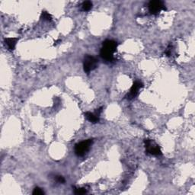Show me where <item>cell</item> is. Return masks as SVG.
<instances>
[{
    "label": "cell",
    "instance_id": "obj_4",
    "mask_svg": "<svg viewBox=\"0 0 195 195\" xmlns=\"http://www.w3.org/2000/svg\"><path fill=\"white\" fill-rule=\"evenodd\" d=\"M145 143V147L147 153L152 156H161L162 155V151L160 150V147L157 145L153 140L146 139L144 141Z\"/></svg>",
    "mask_w": 195,
    "mask_h": 195
},
{
    "label": "cell",
    "instance_id": "obj_10",
    "mask_svg": "<svg viewBox=\"0 0 195 195\" xmlns=\"http://www.w3.org/2000/svg\"><path fill=\"white\" fill-rule=\"evenodd\" d=\"M41 18L45 21H51L52 20V16L50 13H48L47 12H42L41 14Z\"/></svg>",
    "mask_w": 195,
    "mask_h": 195
},
{
    "label": "cell",
    "instance_id": "obj_6",
    "mask_svg": "<svg viewBox=\"0 0 195 195\" xmlns=\"http://www.w3.org/2000/svg\"><path fill=\"white\" fill-rule=\"evenodd\" d=\"M143 87V83L140 82V81H136V82H133V86L130 88V92H129L128 96H127V97H128V99L131 100L133 99V98H134L137 95V94H138V91Z\"/></svg>",
    "mask_w": 195,
    "mask_h": 195
},
{
    "label": "cell",
    "instance_id": "obj_11",
    "mask_svg": "<svg viewBox=\"0 0 195 195\" xmlns=\"http://www.w3.org/2000/svg\"><path fill=\"white\" fill-rule=\"evenodd\" d=\"M74 193L76 194H84L87 193V190L84 188H78L74 189Z\"/></svg>",
    "mask_w": 195,
    "mask_h": 195
},
{
    "label": "cell",
    "instance_id": "obj_14",
    "mask_svg": "<svg viewBox=\"0 0 195 195\" xmlns=\"http://www.w3.org/2000/svg\"><path fill=\"white\" fill-rule=\"evenodd\" d=\"M165 54L168 56V57H169V56L172 54V47H171V46H169V47L167 48V50L165 51Z\"/></svg>",
    "mask_w": 195,
    "mask_h": 195
},
{
    "label": "cell",
    "instance_id": "obj_5",
    "mask_svg": "<svg viewBox=\"0 0 195 195\" xmlns=\"http://www.w3.org/2000/svg\"><path fill=\"white\" fill-rule=\"evenodd\" d=\"M149 12L150 14L156 15H159L162 10H165V6L163 2L156 0V1H151L149 3Z\"/></svg>",
    "mask_w": 195,
    "mask_h": 195
},
{
    "label": "cell",
    "instance_id": "obj_8",
    "mask_svg": "<svg viewBox=\"0 0 195 195\" xmlns=\"http://www.w3.org/2000/svg\"><path fill=\"white\" fill-rule=\"evenodd\" d=\"M85 117L87 118L88 120H89V121L93 123H95L99 121V116H98L97 114H92L91 112L85 113Z\"/></svg>",
    "mask_w": 195,
    "mask_h": 195
},
{
    "label": "cell",
    "instance_id": "obj_12",
    "mask_svg": "<svg viewBox=\"0 0 195 195\" xmlns=\"http://www.w3.org/2000/svg\"><path fill=\"white\" fill-rule=\"evenodd\" d=\"M44 194V192L43 190H42L41 188H38V187L35 188L33 191V194L34 195H42Z\"/></svg>",
    "mask_w": 195,
    "mask_h": 195
},
{
    "label": "cell",
    "instance_id": "obj_9",
    "mask_svg": "<svg viewBox=\"0 0 195 195\" xmlns=\"http://www.w3.org/2000/svg\"><path fill=\"white\" fill-rule=\"evenodd\" d=\"M92 8V3L90 1H86L82 3V8L83 11L88 12L89 10L91 9Z\"/></svg>",
    "mask_w": 195,
    "mask_h": 195
},
{
    "label": "cell",
    "instance_id": "obj_3",
    "mask_svg": "<svg viewBox=\"0 0 195 195\" xmlns=\"http://www.w3.org/2000/svg\"><path fill=\"white\" fill-rule=\"evenodd\" d=\"M98 66V60L93 56L87 55L85 57L83 60V67L84 71L87 73H89L91 71L94 70Z\"/></svg>",
    "mask_w": 195,
    "mask_h": 195
},
{
    "label": "cell",
    "instance_id": "obj_2",
    "mask_svg": "<svg viewBox=\"0 0 195 195\" xmlns=\"http://www.w3.org/2000/svg\"><path fill=\"white\" fill-rule=\"evenodd\" d=\"M92 140H86L84 141L80 142L76 144L75 146V153L77 156H83L87 153L88 151L90 149L91 146L92 145Z\"/></svg>",
    "mask_w": 195,
    "mask_h": 195
},
{
    "label": "cell",
    "instance_id": "obj_1",
    "mask_svg": "<svg viewBox=\"0 0 195 195\" xmlns=\"http://www.w3.org/2000/svg\"><path fill=\"white\" fill-rule=\"evenodd\" d=\"M118 44L112 40H106L103 42L102 47L100 51V56L104 61L112 63L114 61V54L116 52Z\"/></svg>",
    "mask_w": 195,
    "mask_h": 195
},
{
    "label": "cell",
    "instance_id": "obj_7",
    "mask_svg": "<svg viewBox=\"0 0 195 195\" xmlns=\"http://www.w3.org/2000/svg\"><path fill=\"white\" fill-rule=\"evenodd\" d=\"M18 38H8L5 39L4 42L5 44L7 46L8 49L9 50H14L15 48V46L17 44V42H18Z\"/></svg>",
    "mask_w": 195,
    "mask_h": 195
},
{
    "label": "cell",
    "instance_id": "obj_13",
    "mask_svg": "<svg viewBox=\"0 0 195 195\" xmlns=\"http://www.w3.org/2000/svg\"><path fill=\"white\" fill-rule=\"evenodd\" d=\"M56 180H57V182L59 183H65V179H64V178L63 177V176H60V175H58V176H56Z\"/></svg>",
    "mask_w": 195,
    "mask_h": 195
}]
</instances>
